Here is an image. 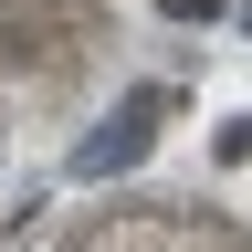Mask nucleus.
<instances>
[{
  "label": "nucleus",
  "mask_w": 252,
  "mask_h": 252,
  "mask_svg": "<svg viewBox=\"0 0 252 252\" xmlns=\"http://www.w3.org/2000/svg\"><path fill=\"white\" fill-rule=\"evenodd\" d=\"M63 252H231L200 210H137V220H105V231L63 242Z\"/></svg>",
  "instance_id": "f257e3e1"
}]
</instances>
